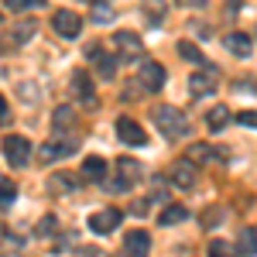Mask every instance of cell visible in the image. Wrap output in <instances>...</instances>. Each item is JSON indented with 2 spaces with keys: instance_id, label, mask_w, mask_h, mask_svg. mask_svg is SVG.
<instances>
[{
  "instance_id": "1",
  "label": "cell",
  "mask_w": 257,
  "mask_h": 257,
  "mask_svg": "<svg viewBox=\"0 0 257 257\" xmlns=\"http://www.w3.org/2000/svg\"><path fill=\"white\" fill-rule=\"evenodd\" d=\"M151 117H155L158 131H161L168 141H178V138H185V134L192 131V123L185 120V113H182L178 106H168V103H158V106L151 110Z\"/></svg>"
},
{
  "instance_id": "2",
  "label": "cell",
  "mask_w": 257,
  "mask_h": 257,
  "mask_svg": "<svg viewBox=\"0 0 257 257\" xmlns=\"http://www.w3.org/2000/svg\"><path fill=\"white\" fill-rule=\"evenodd\" d=\"M113 172H117L113 178H103V182H99L106 192H127V189H134L141 182V165L134 158H120L117 165H113Z\"/></svg>"
},
{
  "instance_id": "3",
  "label": "cell",
  "mask_w": 257,
  "mask_h": 257,
  "mask_svg": "<svg viewBox=\"0 0 257 257\" xmlns=\"http://www.w3.org/2000/svg\"><path fill=\"white\" fill-rule=\"evenodd\" d=\"M219 86V69L213 65V62H206V65H199L196 72H192V79H189V93L196 99L209 96V93H216Z\"/></svg>"
},
{
  "instance_id": "4",
  "label": "cell",
  "mask_w": 257,
  "mask_h": 257,
  "mask_svg": "<svg viewBox=\"0 0 257 257\" xmlns=\"http://www.w3.org/2000/svg\"><path fill=\"white\" fill-rule=\"evenodd\" d=\"M86 62H93V69H96L99 79H113L120 59L113 55V52H106L103 45H89V48H86Z\"/></svg>"
},
{
  "instance_id": "5",
  "label": "cell",
  "mask_w": 257,
  "mask_h": 257,
  "mask_svg": "<svg viewBox=\"0 0 257 257\" xmlns=\"http://www.w3.org/2000/svg\"><path fill=\"white\" fill-rule=\"evenodd\" d=\"M4 158L11 161L14 168H24V165L31 161V141L21 138V134H11V138H4Z\"/></svg>"
},
{
  "instance_id": "6",
  "label": "cell",
  "mask_w": 257,
  "mask_h": 257,
  "mask_svg": "<svg viewBox=\"0 0 257 257\" xmlns=\"http://www.w3.org/2000/svg\"><path fill=\"white\" fill-rule=\"evenodd\" d=\"M199 178V165L192 158H178L172 168H168V182L175 185V189H192Z\"/></svg>"
},
{
  "instance_id": "7",
  "label": "cell",
  "mask_w": 257,
  "mask_h": 257,
  "mask_svg": "<svg viewBox=\"0 0 257 257\" xmlns=\"http://www.w3.org/2000/svg\"><path fill=\"white\" fill-rule=\"evenodd\" d=\"M113 55L120 62H138L141 59V38L134 31H117L113 35Z\"/></svg>"
},
{
  "instance_id": "8",
  "label": "cell",
  "mask_w": 257,
  "mask_h": 257,
  "mask_svg": "<svg viewBox=\"0 0 257 257\" xmlns=\"http://www.w3.org/2000/svg\"><path fill=\"white\" fill-rule=\"evenodd\" d=\"M117 138L123 141V144H131V148H144V144H148V131H144L134 117H120L117 120Z\"/></svg>"
},
{
  "instance_id": "9",
  "label": "cell",
  "mask_w": 257,
  "mask_h": 257,
  "mask_svg": "<svg viewBox=\"0 0 257 257\" xmlns=\"http://www.w3.org/2000/svg\"><path fill=\"white\" fill-rule=\"evenodd\" d=\"M52 28H55V35H59V38H79L82 18L76 14V11H59V14L52 18Z\"/></svg>"
},
{
  "instance_id": "10",
  "label": "cell",
  "mask_w": 257,
  "mask_h": 257,
  "mask_svg": "<svg viewBox=\"0 0 257 257\" xmlns=\"http://www.w3.org/2000/svg\"><path fill=\"white\" fill-rule=\"evenodd\" d=\"M138 76H141V89H144V93H161V86H165V65L144 62Z\"/></svg>"
},
{
  "instance_id": "11",
  "label": "cell",
  "mask_w": 257,
  "mask_h": 257,
  "mask_svg": "<svg viewBox=\"0 0 257 257\" xmlns=\"http://www.w3.org/2000/svg\"><path fill=\"white\" fill-rule=\"evenodd\" d=\"M148 250H151L148 230H127V237H123V257H148Z\"/></svg>"
},
{
  "instance_id": "12",
  "label": "cell",
  "mask_w": 257,
  "mask_h": 257,
  "mask_svg": "<svg viewBox=\"0 0 257 257\" xmlns=\"http://www.w3.org/2000/svg\"><path fill=\"white\" fill-rule=\"evenodd\" d=\"M120 219H123L120 209H99V213L89 216V230H93V233H113L120 226Z\"/></svg>"
},
{
  "instance_id": "13",
  "label": "cell",
  "mask_w": 257,
  "mask_h": 257,
  "mask_svg": "<svg viewBox=\"0 0 257 257\" xmlns=\"http://www.w3.org/2000/svg\"><path fill=\"white\" fill-rule=\"evenodd\" d=\"M72 93H76V99H79V103H86V106H96L93 79L86 76V69H76V72H72Z\"/></svg>"
},
{
  "instance_id": "14",
  "label": "cell",
  "mask_w": 257,
  "mask_h": 257,
  "mask_svg": "<svg viewBox=\"0 0 257 257\" xmlns=\"http://www.w3.org/2000/svg\"><path fill=\"white\" fill-rule=\"evenodd\" d=\"M223 45H226V52H233L237 59H247V55L254 52V41H250V35H243V31L223 35Z\"/></svg>"
},
{
  "instance_id": "15",
  "label": "cell",
  "mask_w": 257,
  "mask_h": 257,
  "mask_svg": "<svg viewBox=\"0 0 257 257\" xmlns=\"http://www.w3.org/2000/svg\"><path fill=\"white\" fill-rule=\"evenodd\" d=\"M189 158L196 161H226V151H219V148H213V144H206V141H199V144H192V151H189Z\"/></svg>"
},
{
  "instance_id": "16",
  "label": "cell",
  "mask_w": 257,
  "mask_h": 257,
  "mask_svg": "<svg viewBox=\"0 0 257 257\" xmlns=\"http://www.w3.org/2000/svg\"><path fill=\"white\" fill-rule=\"evenodd\" d=\"M76 127V110L72 106H55V113H52V131L55 134H65V131H72Z\"/></svg>"
},
{
  "instance_id": "17",
  "label": "cell",
  "mask_w": 257,
  "mask_h": 257,
  "mask_svg": "<svg viewBox=\"0 0 257 257\" xmlns=\"http://www.w3.org/2000/svg\"><path fill=\"white\" fill-rule=\"evenodd\" d=\"M237 254L240 257H257V230H254V226H243V230H240Z\"/></svg>"
},
{
  "instance_id": "18",
  "label": "cell",
  "mask_w": 257,
  "mask_h": 257,
  "mask_svg": "<svg viewBox=\"0 0 257 257\" xmlns=\"http://www.w3.org/2000/svg\"><path fill=\"white\" fill-rule=\"evenodd\" d=\"M79 175L86 178V182H103V178H106V161L103 158H86Z\"/></svg>"
},
{
  "instance_id": "19",
  "label": "cell",
  "mask_w": 257,
  "mask_h": 257,
  "mask_svg": "<svg viewBox=\"0 0 257 257\" xmlns=\"http://www.w3.org/2000/svg\"><path fill=\"white\" fill-rule=\"evenodd\" d=\"M185 219H189V209H185V206H165L158 213L161 226H175V223H185Z\"/></svg>"
},
{
  "instance_id": "20",
  "label": "cell",
  "mask_w": 257,
  "mask_h": 257,
  "mask_svg": "<svg viewBox=\"0 0 257 257\" xmlns=\"http://www.w3.org/2000/svg\"><path fill=\"white\" fill-rule=\"evenodd\" d=\"M69 155H76V141H52V144H45V158H69Z\"/></svg>"
},
{
  "instance_id": "21",
  "label": "cell",
  "mask_w": 257,
  "mask_h": 257,
  "mask_svg": "<svg viewBox=\"0 0 257 257\" xmlns=\"http://www.w3.org/2000/svg\"><path fill=\"white\" fill-rule=\"evenodd\" d=\"M226 123H230V110H226V106H213V110L206 113V127H209L213 134H216V131H223Z\"/></svg>"
},
{
  "instance_id": "22",
  "label": "cell",
  "mask_w": 257,
  "mask_h": 257,
  "mask_svg": "<svg viewBox=\"0 0 257 257\" xmlns=\"http://www.w3.org/2000/svg\"><path fill=\"white\" fill-rule=\"evenodd\" d=\"M178 55H182V59H189V62H196V65H206V55L199 52L192 41H178Z\"/></svg>"
},
{
  "instance_id": "23",
  "label": "cell",
  "mask_w": 257,
  "mask_h": 257,
  "mask_svg": "<svg viewBox=\"0 0 257 257\" xmlns=\"http://www.w3.org/2000/svg\"><path fill=\"white\" fill-rule=\"evenodd\" d=\"M35 31H38L35 21H24V24H18V28L11 31V38H14V45H24L28 38H35Z\"/></svg>"
},
{
  "instance_id": "24",
  "label": "cell",
  "mask_w": 257,
  "mask_h": 257,
  "mask_svg": "<svg viewBox=\"0 0 257 257\" xmlns=\"http://www.w3.org/2000/svg\"><path fill=\"white\" fill-rule=\"evenodd\" d=\"M14 199H18V185L14 182H0V209L14 206Z\"/></svg>"
},
{
  "instance_id": "25",
  "label": "cell",
  "mask_w": 257,
  "mask_h": 257,
  "mask_svg": "<svg viewBox=\"0 0 257 257\" xmlns=\"http://www.w3.org/2000/svg\"><path fill=\"white\" fill-rule=\"evenodd\" d=\"M209 257H237V250L226 240H209Z\"/></svg>"
},
{
  "instance_id": "26",
  "label": "cell",
  "mask_w": 257,
  "mask_h": 257,
  "mask_svg": "<svg viewBox=\"0 0 257 257\" xmlns=\"http://www.w3.org/2000/svg\"><path fill=\"white\" fill-rule=\"evenodd\" d=\"M7 11H31V7H45V0H4Z\"/></svg>"
},
{
  "instance_id": "27",
  "label": "cell",
  "mask_w": 257,
  "mask_h": 257,
  "mask_svg": "<svg viewBox=\"0 0 257 257\" xmlns=\"http://www.w3.org/2000/svg\"><path fill=\"white\" fill-rule=\"evenodd\" d=\"M76 185H79V182L69 175V172H59V175L52 178V189H76Z\"/></svg>"
},
{
  "instance_id": "28",
  "label": "cell",
  "mask_w": 257,
  "mask_h": 257,
  "mask_svg": "<svg viewBox=\"0 0 257 257\" xmlns=\"http://www.w3.org/2000/svg\"><path fill=\"white\" fill-rule=\"evenodd\" d=\"M21 243H24L21 237H11V233H0V254H4V250H21Z\"/></svg>"
},
{
  "instance_id": "29",
  "label": "cell",
  "mask_w": 257,
  "mask_h": 257,
  "mask_svg": "<svg viewBox=\"0 0 257 257\" xmlns=\"http://www.w3.org/2000/svg\"><path fill=\"white\" fill-rule=\"evenodd\" d=\"M110 18H113V14H110V4H106V0L93 7V21H96V24H106Z\"/></svg>"
},
{
  "instance_id": "30",
  "label": "cell",
  "mask_w": 257,
  "mask_h": 257,
  "mask_svg": "<svg viewBox=\"0 0 257 257\" xmlns=\"http://www.w3.org/2000/svg\"><path fill=\"white\" fill-rule=\"evenodd\" d=\"M55 226H59V219H55V216H45L38 223V237H52V233H55Z\"/></svg>"
},
{
  "instance_id": "31",
  "label": "cell",
  "mask_w": 257,
  "mask_h": 257,
  "mask_svg": "<svg viewBox=\"0 0 257 257\" xmlns=\"http://www.w3.org/2000/svg\"><path fill=\"white\" fill-rule=\"evenodd\" d=\"M161 7H165L161 0H148V21H151V24H158V21H161Z\"/></svg>"
},
{
  "instance_id": "32",
  "label": "cell",
  "mask_w": 257,
  "mask_h": 257,
  "mask_svg": "<svg viewBox=\"0 0 257 257\" xmlns=\"http://www.w3.org/2000/svg\"><path fill=\"white\" fill-rule=\"evenodd\" d=\"M237 120L243 127H257V110H243V113H237Z\"/></svg>"
},
{
  "instance_id": "33",
  "label": "cell",
  "mask_w": 257,
  "mask_h": 257,
  "mask_svg": "<svg viewBox=\"0 0 257 257\" xmlns=\"http://www.w3.org/2000/svg\"><path fill=\"white\" fill-rule=\"evenodd\" d=\"M7 117H11V106H7V99L0 96V123H7Z\"/></svg>"
},
{
  "instance_id": "34",
  "label": "cell",
  "mask_w": 257,
  "mask_h": 257,
  "mask_svg": "<svg viewBox=\"0 0 257 257\" xmlns=\"http://www.w3.org/2000/svg\"><path fill=\"white\" fill-rule=\"evenodd\" d=\"M131 213H134V216H148V202H134Z\"/></svg>"
},
{
  "instance_id": "35",
  "label": "cell",
  "mask_w": 257,
  "mask_h": 257,
  "mask_svg": "<svg viewBox=\"0 0 257 257\" xmlns=\"http://www.w3.org/2000/svg\"><path fill=\"white\" fill-rule=\"evenodd\" d=\"M240 14V0H230V4H226V18H237Z\"/></svg>"
},
{
  "instance_id": "36",
  "label": "cell",
  "mask_w": 257,
  "mask_h": 257,
  "mask_svg": "<svg viewBox=\"0 0 257 257\" xmlns=\"http://www.w3.org/2000/svg\"><path fill=\"white\" fill-rule=\"evenodd\" d=\"M182 7H206V0H178Z\"/></svg>"
},
{
  "instance_id": "37",
  "label": "cell",
  "mask_w": 257,
  "mask_h": 257,
  "mask_svg": "<svg viewBox=\"0 0 257 257\" xmlns=\"http://www.w3.org/2000/svg\"><path fill=\"white\" fill-rule=\"evenodd\" d=\"M82 4H93V7H96V4H103V0H82Z\"/></svg>"
}]
</instances>
